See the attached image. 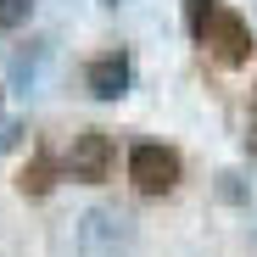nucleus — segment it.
<instances>
[{
  "mask_svg": "<svg viewBox=\"0 0 257 257\" xmlns=\"http://www.w3.org/2000/svg\"><path fill=\"white\" fill-rule=\"evenodd\" d=\"M212 12H218V0H185V23H190V34H201Z\"/></svg>",
  "mask_w": 257,
  "mask_h": 257,
  "instance_id": "obj_8",
  "label": "nucleus"
},
{
  "mask_svg": "<svg viewBox=\"0 0 257 257\" xmlns=\"http://www.w3.org/2000/svg\"><path fill=\"white\" fill-rule=\"evenodd\" d=\"M78 257H135V224L117 207H90L78 218Z\"/></svg>",
  "mask_w": 257,
  "mask_h": 257,
  "instance_id": "obj_1",
  "label": "nucleus"
},
{
  "mask_svg": "<svg viewBox=\"0 0 257 257\" xmlns=\"http://www.w3.org/2000/svg\"><path fill=\"white\" fill-rule=\"evenodd\" d=\"M128 179H135V190H140V196H168V190H179L185 162H179V151H174V146L146 140V146L128 151Z\"/></svg>",
  "mask_w": 257,
  "mask_h": 257,
  "instance_id": "obj_2",
  "label": "nucleus"
},
{
  "mask_svg": "<svg viewBox=\"0 0 257 257\" xmlns=\"http://www.w3.org/2000/svg\"><path fill=\"white\" fill-rule=\"evenodd\" d=\"M251 151H257V95H251Z\"/></svg>",
  "mask_w": 257,
  "mask_h": 257,
  "instance_id": "obj_9",
  "label": "nucleus"
},
{
  "mask_svg": "<svg viewBox=\"0 0 257 257\" xmlns=\"http://www.w3.org/2000/svg\"><path fill=\"white\" fill-rule=\"evenodd\" d=\"M128 84H135V62H128L123 51H106V56H95L90 67H84V90H90L95 101H123Z\"/></svg>",
  "mask_w": 257,
  "mask_h": 257,
  "instance_id": "obj_5",
  "label": "nucleus"
},
{
  "mask_svg": "<svg viewBox=\"0 0 257 257\" xmlns=\"http://www.w3.org/2000/svg\"><path fill=\"white\" fill-rule=\"evenodd\" d=\"M17 185H23V196H45V190L56 185V162H51L45 151H34V162L23 168V179H17Z\"/></svg>",
  "mask_w": 257,
  "mask_h": 257,
  "instance_id": "obj_6",
  "label": "nucleus"
},
{
  "mask_svg": "<svg viewBox=\"0 0 257 257\" xmlns=\"http://www.w3.org/2000/svg\"><path fill=\"white\" fill-rule=\"evenodd\" d=\"M112 135L106 128H84V135H73V146H67V157H62V168H67V179H78V185H101L106 174H112Z\"/></svg>",
  "mask_w": 257,
  "mask_h": 257,
  "instance_id": "obj_4",
  "label": "nucleus"
},
{
  "mask_svg": "<svg viewBox=\"0 0 257 257\" xmlns=\"http://www.w3.org/2000/svg\"><path fill=\"white\" fill-rule=\"evenodd\" d=\"M34 17V0H0V34H12Z\"/></svg>",
  "mask_w": 257,
  "mask_h": 257,
  "instance_id": "obj_7",
  "label": "nucleus"
},
{
  "mask_svg": "<svg viewBox=\"0 0 257 257\" xmlns=\"http://www.w3.org/2000/svg\"><path fill=\"white\" fill-rule=\"evenodd\" d=\"M196 39H201V45L218 56L224 67H246V62H251V51H257L251 23H246L240 12H229V6H218V12H212V17H207V28H201Z\"/></svg>",
  "mask_w": 257,
  "mask_h": 257,
  "instance_id": "obj_3",
  "label": "nucleus"
}]
</instances>
